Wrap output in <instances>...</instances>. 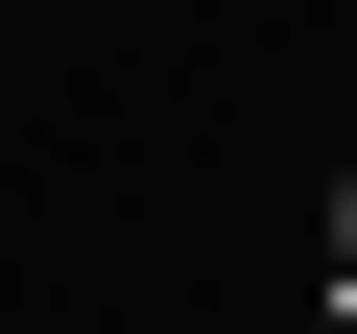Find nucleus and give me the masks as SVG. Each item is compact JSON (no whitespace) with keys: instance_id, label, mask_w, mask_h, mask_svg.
<instances>
[{"instance_id":"f03ea898","label":"nucleus","mask_w":357,"mask_h":334,"mask_svg":"<svg viewBox=\"0 0 357 334\" xmlns=\"http://www.w3.org/2000/svg\"><path fill=\"white\" fill-rule=\"evenodd\" d=\"M310 334H357V286H333V310H310Z\"/></svg>"},{"instance_id":"f257e3e1","label":"nucleus","mask_w":357,"mask_h":334,"mask_svg":"<svg viewBox=\"0 0 357 334\" xmlns=\"http://www.w3.org/2000/svg\"><path fill=\"white\" fill-rule=\"evenodd\" d=\"M310 239H333V286H357V167H333V215H310Z\"/></svg>"}]
</instances>
